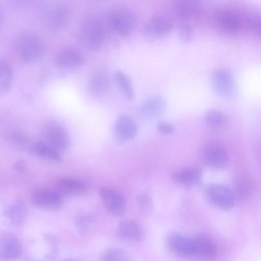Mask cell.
I'll use <instances>...</instances> for the list:
<instances>
[{
  "mask_svg": "<svg viewBox=\"0 0 261 261\" xmlns=\"http://www.w3.org/2000/svg\"><path fill=\"white\" fill-rule=\"evenodd\" d=\"M70 16V9L67 4L61 1H54L43 8L41 17L47 29L57 31L65 27Z\"/></svg>",
  "mask_w": 261,
  "mask_h": 261,
  "instance_id": "cell-3",
  "label": "cell"
},
{
  "mask_svg": "<svg viewBox=\"0 0 261 261\" xmlns=\"http://www.w3.org/2000/svg\"><path fill=\"white\" fill-rule=\"evenodd\" d=\"M102 260H129V256L123 249L117 247H110L105 250L100 255Z\"/></svg>",
  "mask_w": 261,
  "mask_h": 261,
  "instance_id": "cell-30",
  "label": "cell"
},
{
  "mask_svg": "<svg viewBox=\"0 0 261 261\" xmlns=\"http://www.w3.org/2000/svg\"><path fill=\"white\" fill-rule=\"evenodd\" d=\"M45 240L49 245L51 253L56 254L57 253L58 240L54 235L50 234H45L43 236Z\"/></svg>",
  "mask_w": 261,
  "mask_h": 261,
  "instance_id": "cell-36",
  "label": "cell"
},
{
  "mask_svg": "<svg viewBox=\"0 0 261 261\" xmlns=\"http://www.w3.org/2000/svg\"><path fill=\"white\" fill-rule=\"evenodd\" d=\"M91 2H95V3H100V2H102L106 0H89Z\"/></svg>",
  "mask_w": 261,
  "mask_h": 261,
  "instance_id": "cell-39",
  "label": "cell"
},
{
  "mask_svg": "<svg viewBox=\"0 0 261 261\" xmlns=\"http://www.w3.org/2000/svg\"><path fill=\"white\" fill-rule=\"evenodd\" d=\"M84 62L81 51L74 47L60 50L55 58V66L60 70H71L80 66Z\"/></svg>",
  "mask_w": 261,
  "mask_h": 261,
  "instance_id": "cell-10",
  "label": "cell"
},
{
  "mask_svg": "<svg viewBox=\"0 0 261 261\" xmlns=\"http://www.w3.org/2000/svg\"><path fill=\"white\" fill-rule=\"evenodd\" d=\"M202 176V170L198 168H190L180 170L172 175V179L177 184L184 186H191L198 184Z\"/></svg>",
  "mask_w": 261,
  "mask_h": 261,
  "instance_id": "cell-23",
  "label": "cell"
},
{
  "mask_svg": "<svg viewBox=\"0 0 261 261\" xmlns=\"http://www.w3.org/2000/svg\"><path fill=\"white\" fill-rule=\"evenodd\" d=\"M205 164L213 169H221L227 166L229 157L226 148L220 144L212 142L205 144L202 151Z\"/></svg>",
  "mask_w": 261,
  "mask_h": 261,
  "instance_id": "cell-6",
  "label": "cell"
},
{
  "mask_svg": "<svg viewBox=\"0 0 261 261\" xmlns=\"http://www.w3.org/2000/svg\"><path fill=\"white\" fill-rule=\"evenodd\" d=\"M166 101L160 95L155 94L147 98L140 107L141 114L146 118H154L165 111Z\"/></svg>",
  "mask_w": 261,
  "mask_h": 261,
  "instance_id": "cell-20",
  "label": "cell"
},
{
  "mask_svg": "<svg viewBox=\"0 0 261 261\" xmlns=\"http://www.w3.org/2000/svg\"><path fill=\"white\" fill-rule=\"evenodd\" d=\"M87 188L83 181L73 177H65L56 181L54 189L64 197L82 195L87 191Z\"/></svg>",
  "mask_w": 261,
  "mask_h": 261,
  "instance_id": "cell-17",
  "label": "cell"
},
{
  "mask_svg": "<svg viewBox=\"0 0 261 261\" xmlns=\"http://www.w3.org/2000/svg\"><path fill=\"white\" fill-rule=\"evenodd\" d=\"M116 233L119 238L132 242H139L144 237V231L141 225L130 219H125L120 222L117 228Z\"/></svg>",
  "mask_w": 261,
  "mask_h": 261,
  "instance_id": "cell-18",
  "label": "cell"
},
{
  "mask_svg": "<svg viewBox=\"0 0 261 261\" xmlns=\"http://www.w3.org/2000/svg\"><path fill=\"white\" fill-rule=\"evenodd\" d=\"M13 70L10 63L6 59L0 61V93L8 94L11 89L13 82Z\"/></svg>",
  "mask_w": 261,
  "mask_h": 261,
  "instance_id": "cell-27",
  "label": "cell"
},
{
  "mask_svg": "<svg viewBox=\"0 0 261 261\" xmlns=\"http://www.w3.org/2000/svg\"><path fill=\"white\" fill-rule=\"evenodd\" d=\"M179 36L185 42H190L193 35V31L191 25L187 22H182L178 28Z\"/></svg>",
  "mask_w": 261,
  "mask_h": 261,
  "instance_id": "cell-32",
  "label": "cell"
},
{
  "mask_svg": "<svg viewBox=\"0 0 261 261\" xmlns=\"http://www.w3.org/2000/svg\"><path fill=\"white\" fill-rule=\"evenodd\" d=\"M212 84L218 94L224 96L230 95L232 93L234 86L231 73L224 68L217 69L213 72Z\"/></svg>",
  "mask_w": 261,
  "mask_h": 261,
  "instance_id": "cell-15",
  "label": "cell"
},
{
  "mask_svg": "<svg viewBox=\"0 0 261 261\" xmlns=\"http://www.w3.org/2000/svg\"><path fill=\"white\" fill-rule=\"evenodd\" d=\"M30 200L36 207L46 211H56L63 203V197L55 189L39 188L32 192Z\"/></svg>",
  "mask_w": 261,
  "mask_h": 261,
  "instance_id": "cell-5",
  "label": "cell"
},
{
  "mask_svg": "<svg viewBox=\"0 0 261 261\" xmlns=\"http://www.w3.org/2000/svg\"><path fill=\"white\" fill-rule=\"evenodd\" d=\"M108 21L111 28L124 38L129 37L133 29V17L128 11L124 9L112 11L109 14Z\"/></svg>",
  "mask_w": 261,
  "mask_h": 261,
  "instance_id": "cell-8",
  "label": "cell"
},
{
  "mask_svg": "<svg viewBox=\"0 0 261 261\" xmlns=\"http://www.w3.org/2000/svg\"><path fill=\"white\" fill-rule=\"evenodd\" d=\"M248 24L254 32L261 34V14H253L249 17Z\"/></svg>",
  "mask_w": 261,
  "mask_h": 261,
  "instance_id": "cell-33",
  "label": "cell"
},
{
  "mask_svg": "<svg viewBox=\"0 0 261 261\" xmlns=\"http://www.w3.org/2000/svg\"><path fill=\"white\" fill-rule=\"evenodd\" d=\"M23 249L19 240L14 235L5 233L1 237L0 259L9 260L21 256Z\"/></svg>",
  "mask_w": 261,
  "mask_h": 261,
  "instance_id": "cell-16",
  "label": "cell"
},
{
  "mask_svg": "<svg viewBox=\"0 0 261 261\" xmlns=\"http://www.w3.org/2000/svg\"><path fill=\"white\" fill-rule=\"evenodd\" d=\"M191 237L195 256L206 259H213L217 256V246L209 236L203 233H198Z\"/></svg>",
  "mask_w": 261,
  "mask_h": 261,
  "instance_id": "cell-14",
  "label": "cell"
},
{
  "mask_svg": "<svg viewBox=\"0 0 261 261\" xmlns=\"http://www.w3.org/2000/svg\"><path fill=\"white\" fill-rule=\"evenodd\" d=\"M110 81L106 74L98 72L94 73L88 83V89L90 93L95 96L105 95L110 89Z\"/></svg>",
  "mask_w": 261,
  "mask_h": 261,
  "instance_id": "cell-24",
  "label": "cell"
},
{
  "mask_svg": "<svg viewBox=\"0 0 261 261\" xmlns=\"http://www.w3.org/2000/svg\"><path fill=\"white\" fill-rule=\"evenodd\" d=\"M159 132L163 135H168L173 133L175 130V127L170 122L167 121H160L157 124Z\"/></svg>",
  "mask_w": 261,
  "mask_h": 261,
  "instance_id": "cell-35",
  "label": "cell"
},
{
  "mask_svg": "<svg viewBox=\"0 0 261 261\" xmlns=\"http://www.w3.org/2000/svg\"><path fill=\"white\" fill-rule=\"evenodd\" d=\"M8 142L13 146L31 153L35 142L25 134L14 132L7 135Z\"/></svg>",
  "mask_w": 261,
  "mask_h": 261,
  "instance_id": "cell-28",
  "label": "cell"
},
{
  "mask_svg": "<svg viewBox=\"0 0 261 261\" xmlns=\"http://www.w3.org/2000/svg\"><path fill=\"white\" fill-rule=\"evenodd\" d=\"M208 197L216 206L224 210L232 208L235 203L234 196L231 190L223 185H213L207 191Z\"/></svg>",
  "mask_w": 261,
  "mask_h": 261,
  "instance_id": "cell-9",
  "label": "cell"
},
{
  "mask_svg": "<svg viewBox=\"0 0 261 261\" xmlns=\"http://www.w3.org/2000/svg\"><path fill=\"white\" fill-rule=\"evenodd\" d=\"M138 201L140 207L143 212H148L151 209L152 201L148 194H142L139 196Z\"/></svg>",
  "mask_w": 261,
  "mask_h": 261,
  "instance_id": "cell-34",
  "label": "cell"
},
{
  "mask_svg": "<svg viewBox=\"0 0 261 261\" xmlns=\"http://www.w3.org/2000/svg\"><path fill=\"white\" fill-rule=\"evenodd\" d=\"M15 1H17L19 4H25L28 1L30 2V0H15Z\"/></svg>",
  "mask_w": 261,
  "mask_h": 261,
  "instance_id": "cell-38",
  "label": "cell"
},
{
  "mask_svg": "<svg viewBox=\"0 0 261 261\" xmlns=\"http://www.w3.org/2000/svg\"><path fill=\"white\" fill-rule=\"evenodd\" d=\"M215 19L218 25L225 32L233 33L240 29L241 21L239 16L231 10L222 9L216 14Z\"/></svg>",
  "mask_w": 261,
  "mask_h": 261,
  "instance_id": "cell-21",
  "label": "cell"
},
{
  "mask_svg": "<svg viewBox=\"0 0 261 261\" xmlns=\"http://www.w3.org/2000/svg\"><path fill=\"white\" fill-rule=\"evenodd\" d=\"M113 79L125 99L127 101L132 100L134 97V91L129 76L121 70H116L113 73Z\"/></svg>",
  "mask_w": 261,
  "mask_h": 261,
  "instance_id": "cell-26",
  "label": "cell"
},
{
  "mask_svg": "<svg viewBox=\"0 0 261 261\" xmlns=\"http://www.w3.org/2000/svg\"><path fill=\"white\" fill-rule=\"evenodd\" d=\"M43 141L61 153L70 148L71 140L69 133L61 122L51 120L46 122L42 130Z\"/></svg>",
  "mask_w": 261,
  "mask_h": 261,
  "instance_id": "cell-4",
  "label": "cell"
},
{
  "mask_svg": "<svg viewBox=\"0 0 261 261\" xmlns=\"http://www.w3.org/2000/svg\"><path fill=\"white\" fill-rule=\"evenodd\" d=\"M106 38L104 26L96 16L90 15L82 22L79 32L81 44L90 50L98 49L103 45Z\"/></svg>",
  "mask_w": 261,
  "mask_h": 261,
  "instance_id": "cell-1",
  "label": "cell"
},
{
  "mask_svg": "<svg viewBox=\"0 0 261 261\" xmlns=\"http://www.w3.org/2000/svg\"><path fill=\"white\" fill-rule=\"evenodd\" d=\"M27 215V209L24 203L16 201L7 206L4 215L8 223L15 227H19L24 223Z\"/></svg>",
  "mask_w": 261,
  "mask_h": 261,
  "instance_id": "cell-22",
  "label": "cell"
},
{
  "mask_svg": "<svg viewBox=\"0 0 261 261\" xmlns=\"http://www.w3.org/2000/svg\"><path fill=\"white\" fill-rule=\"evenodd\" d=\"M173 10L180 18L189 20L196 17L200 13L201 0H171Z\"/></svg>",
  "mask_w": 261,
  "mask_h": 261,
  "instance_id": "cell-19",
  "label": "cell"
},
{
  "mask_svg": "<svg viewBox=\"0 0 261 261\" xmlns=\"http://www.w3.org/2000/svg\"><path fill=\"white\" fill-rule=\"evenodd\" d=\"M138 127L135 121L129 115L122 114L116 119L113 127V137L118 143H123L134 138Z\"/></svg>",
  "mask_w": 261,
  "mask_h": 261,
  "instance_id": "cell-7",
  "label": "cell"
},
{
  "mask_svg": "<svg viewBox=\"0 0 261 261\" xmlns=\"http://www.w3.org/2000/svg\"><path fill=\"white\" fill-rule=\"evenodd\" d=\"M94 222V217L88 214H81L75 220V226L77 231L81 234L87 232Z\"/></svg>",
  "mask_w": 261,
  "mask_h": 261,
  "instance_id": "cell-31",
  "label": "cell"
},
{
  "mask_svg": "<svg viewBox=\"0 0 261 261\" xmlns=\"http://www.w3.org/2000/svg\"><path fill=\"white\" fill-rule=\"evenodd\" d=\"M99 195L106 208L112 215L121 216L125 209V202L123 196L116 190L102 187L99 190Z\"/></svg>",
  "mask_w": 261,
  "mask_h": 261,
  "instance_id": "cell-11",
  "label": "cell"
},
{
  "mask_svg": "<svg viewBox=\"0 0 261 261\" xmlns=\"http://www.w3.org/2000/svg\"><path fill=\"white\" fill-rule=\"evenodd\" d=\"M174 28L172 19L165 14H158L143 28L145 35L149 37H161L170 33Z\"/></svg>",
  "mask_w": 261,
  "mask_h": 261,
  "instance_id": "cell-13",
  "label": "cell"
},
{
  "mask_svg": "<svg viewBox=\"0 0 261 261\" xmlns=\"http://www.w3.org/2000/svg\"><path fill=\"white\" fill-rule=\"evenodd\" d=\"M166 243L170 250L177 255L195 256L192 237L178 232H172L167 237Z\"/></svg>",
  "mask_w": 261,
  "mask_h": 261,
  "instance_id": "cell-12",
  "label": "cell"
},
{
  "mask_svg": "<svg viewBox=\"0 0 261 261\" xmlns=\"http://www.w3.org/2000/svg\"><path fill=\"white\" fill-rule=\"evenodd\" d=\"M204 119L211 127L217 129L224 128L228 124L226 116L217 110H208L205 114Z\"/></svg>",
  "mask_w": 261,
  "mask_h": 261,
  "instance_id": "cell-29",
  "label": "cell"
},
{
  "mask_svg": "<svg viewBox=\"0 0 261 261\" xmlns=\"http://www.w3.org/2000/svg\"><path fill=\"white\" fill-rule=\"evenodd\" d=\"M13 169L17 172L23 173L27 171L28 166L23 160H18L16 161L12 164Z\"/></svg>",
  "mask_w": 261,
  "mask_h": 261,
  "instance_id": "cell-37",
  "label": "cell"
},
{
  "mask_svg": "<svg viewBox=\"0 0 261 261\" xmlns=\"http://www.w3.org/2000/svg\"><path fill=\"white\" fill-rule=\"evenodd\" d=\"M31 153L41 158L56 162H61L63 160L60 152L43 141L35 142Z\"/></svg>",
  "mask_w": 261,
  "mask_h": 261,
  "instance_id": "cell-25",
  "label": "cell"
},
{
  "mask_svg": "<svg viewBox=\"0 0 261 261\" xmlns=\"http://www.w3.org/2000/svg\"><path fill=\"white\" fill-rule=\"evenodd\" d=\"M15 49L19 59L23 63L30 64L40 60L44 53V45L36 34L24 32L17 37Z\"/></svg>",
  "mask_w": 261,
  "mask_h": 261,
  "instance_id": "cell-2",
  "label": "cell"
}]
</instances>
